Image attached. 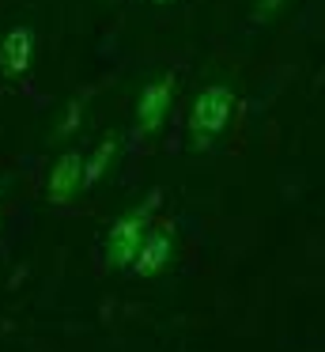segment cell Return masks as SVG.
<instances>
[{"mask_svg":"<svg viewBox=\"0 0 325 352\" xmlns=\"http://www.w3.org/2000/svg\"><path fill=\"white\" fill-rule=\"evenodd\" d=\"M151 205H155V197L144 201L140 208H128L125 216H117V220L110 223L106 243H102L106 265H113V269H128V265H133L136 250H140L144 235H148V228H151Z\"/></svg>","mask_w":325,"mask_h":352,"instance_id":"obj_1","label":"cell"},{"mask_svg":"<svg viewBox=\"0 0 325 352\" xmlns=\"http://www.w3.org/2000/svg\"><path fill=\"white\" fill-rule=\"evenodd\" d=\"M231 118H234L231 87L212 84V87H204V91L197 95L193 110H189V133H193L197 140H212L231 125Z\"/></svg>","mask_w":325,"mask_h":352,"instance_id":"obj_2","label":"cell"},{"mask_svg":"<svg viewBox=\"0 0 325 352\" xmlns=\"http://www.w3.org/2000/svg\"><path fill=\"white\" fill-rule=\"evenodd\" d=\"M170 102H174V76L151 80L140 91V99H136V133L151 137V133L163 129L166 114H170Z\"/></svg>","mask_w":325,"mask_h":352,"instance_id":"obj_3","label":"cell"},{"mask_svg":"<svg viewBox=\"0 0 325 352\" xmlns=\"http://www.w3.org/2000/svg\"><path fill=\"white\" fill-rule=\"evenodd\" d=\"M76 190H83V155L80 152H65L57 163H53L45 193H49L53 205H68Z\"/></svg>","mask_w":325,"mask_h":352,"instance_id":"obj_4","label":"cell"},{"mask_svg":"<svg viewBox=\"0 0 325 352\" xmlns=\"http://www.w3.org/2000/svg\"><path fill=\"white\" fill-rule=\"evenodd\" d=\"M170 254H174V235L170 231H148L128 269H133L136 276H155L159 269L170 261Z\"/></svg>","mask_w":325,"mask_h":352,"instance_id":"obj_5","label":"cell"},{"mask_svg":"<svg viewBox=\"0 0 325 352\" xmlns=\"http://www.w3.org/2000/svg\"><path fill=\"white\" fill-rule=\"evenodd\" d=\"M30 57H34V34L27 27H15V31L4 34L0 42V69L8 76H23L30 69Z\"/></svg>","mask_w":325,"mask_h":352,"instance_id":"obj_6","label":"cell"},{"mask_svg":"<svg viewBox=\"0 0 325 352\" xmlns=\"http://www.w3.org/2000/svg\"><path fill=\"white\" fill-rule=\"evenodd\" d=\"M113 155H117V140H102V144L95 148V155H91V160H83V190H87V186H95L98 178L106 175V167H110L113 163Z\"/></svg>","mask_w":325,"mask_h":352,"instance_id":"obj_7","label":"cell"},{"mask_svg":"<svg viewBox=\"0 0 325 352\" xmlns=\"http://www.w3.org/2000/svg\"><path fill=\"white\" fill-rule=\"evenodd\" d=\"M284 4H287V0H261V4H257V19H265V16H272V12H280Z\"/></svg>","mask_w":325,"mask_h":352,"instance_id":"obj_8","label":"cell"},{"mask_svg":"<svg viewBox=\"0 0 325 352\" xmlns=\"http://www.w3.org/2000/svg\"><path fill=\"white\" fill-rule=\"evenodd\" d=\"M76 118H80V102H72V107H68V118H65V125H60V133H72L76 129Z\"/></svg>","mask_w":325,"mask_h":352,"instance_id":"obj_9","label":"cell"},{"mask_svg":"<svg viewBox=\"0 0 325 352\" xmlns=\"http://www.w3.org/2000/svg\"><path fill=\"white\" fill-rule=\"evenodd\" d=\"M151 4H166V0H151Z\"/></svg>","mask_w":325,"mask_h":352,"instance_id":"obj_10","label":"cell"}]
</instances>
